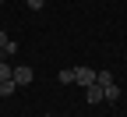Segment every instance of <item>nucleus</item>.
Returning a JSON list of instances; mask_svg holds the SVG:
<instances>
[{
  "label": "nucleus",
  "instance_id": "nucleus-2",
  "mask_svg": "<svg viewBox=\"0 0 127 117\" xmlns=\"http://www.w3.org/2000/svg\"><path fill=\"white\" fill-rule=\"evenodd\" d=\"M95 75H99V71H92V68H74V82H78V85H95Z\"/></svg>",
  "mask_w": 127,
  "mask_h": 117
},
{
  "label": "nucleus",
  "instance_id": "nucleus-6",
  "mask_svg": "<svg viewBox=\"0 0 127 117\" xmlns=\"http://www.w3.org/2000/svg\"><path fill=\"white\" fill-rule=\"evenodd\" d=\"M14 89H18V82H14V78H7V82H0V96H14Z\"/></svg>",
  "mask_w": 127,
  "mask_h": 117
},
{
  "label": "nucleus",
  "instance_id": "nucleus-7",
  "mask_svg": "<svg viewBox=\"0 0 127 117\" xmlns=\"http://www.w3.org/2000/svg\"><path fill=\"white\" fill-rule=\"evenodd\" d=\"M95 82H99V85H113V75H109V71H99V75H95Z\"/></svg>",
  "mask_w": 127,
  "mask_h": 117
},
{
  "label": "nucleus",
  "instance_id": "nucleus-4",
  "mask_svg": "<svg viewBox=\"0 0 127 117\" xmlns=\"http://www.w3.org/2000/svg\"><path fill=\"white\" fill-rule=\"evenodd\" d=\"M0 50H4L7 57H14V53H18V43H14V39H7V32H0Z\"/></svg>",
  "mask_w": 127,
  "mask_h": 117
},
{
  "label": "nucleus",
  "instance_id": "nucleus-5",
  "mask_svg": "<svg viewBox=\"0 0 127 117\" xmlns=\"http://www.w3.org/2000/svg\"><path fill=\"white\" fill-rule=\"evenodd\" d=\"M102 96H106V103H117L120 99V85H102Z\"/></svg>",
  "mask_w": 127,
  "mask_h": 117
},
{
  "label": "nucleus",
  "instance_id": "nucleus-8",
  "mask_svg": "<svg viewBox=\"0 0 127 117\" xmlns=\"http://www.w3.org/2000/svg\"><path fill=\"white\" fill-rule=\"evenodd\" d=\"M11 71H14L11 64H7V60H0V82H7V78H11Z\"/></svg>",
  "mask_w": 127,
  "mask_h": 117
},
{
  "label": "nucleus",
  "instance_id": "nucleus-11",
  "mask_svg": "<svg viewBox=\"0 0 127 117\" xmlns=\"http://www.w3.org/2000/svg\"><path fill=\"white\" fill-rule=\"evenodd\" d=\"M0 60H7V53H4V50H0Z\"/></svg>",
  "mask_w": 127,
  "mask_h": 117
},
{
  "label": "nucleus",
  "instance_id": "nucleus-1",
  "mask_svg": "<svg viewBox=\"0 0 127 117\" xmlns=\"http://www.w3.org/2000/svg\"><path fill=\"white\" fill-rule=\"evenodd\" d=\"M11 78L18 82V85H32V78H35V71H32L28 64H18V68L11 71Z\"/></svg>",
  "mask_w": 127,
  "mask_h": 117
},
{
  "label": "nucleus",
  "instance_id": "nucleus-10",
  "mask_svg": "<svg viewBox=\"0 0 127 117\" xmlns=\"http://www.w3.org/2000/svg\"><path fill=\"white\" fill-rule=\"evenodd\" d=\"M25 4H28V11H42V7H46V0H25Z\"/></svg>",
  "mask_w": 127,
  "mask_h": 117
},
{
  "label": "nucleus",
  "instance_id": "nucleus-9",
  "mask_svg": "<svg viewBox=\"0 0 127 117\" xmlns=\"http://www.w3.org/2000/svg\"><path fill=\"white\" fill-rule=\"evenodd\" d=\"M60 82H64V85H71V82H74V68H64V71H60Z\"/></svg>",
  "mask_w": 127,
  "mask_h": 117
},
{
  "label": "nucleus",
  "instance_id": "nucleus-12",
  "mask_svg": "<svg viewBox=\"0 0 127 117\" xmlns=\"http://www.w3.org/2000/svg\"><path fill=\"white\" fill-rule=\"evenodd\" d=\"M0 4H7V0H0Z\"/></svg>",
  "mask_w": 127,
  "mask_h": 117
},
{
  "label": "nucleus",
  "instance_id": "nucleus-3",
  "mask_svg": "<svg viewBox=\"0 0 127 117\" xmlns=\"http://www.w3.org/2000/svg\"><path fill=\"white\" fill-rule=\"evenodd\" d=\"M85 99H88L92 107H95V103H102V99H106V96H102V85H99V82H95V85H88V89H85Z\"/></svg>",
  "mask_w": 127,
  "mask_h": 117
}]
</instances>
